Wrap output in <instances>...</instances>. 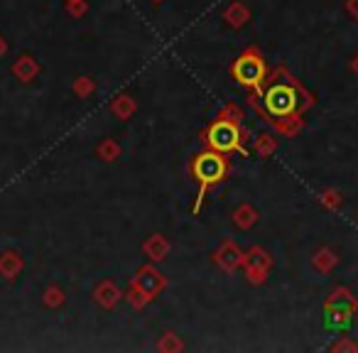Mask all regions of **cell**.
<instances>
[{
	"mask_svg": "<svg viewBox=\"0 0 358 353\" xmlns=\"http://www.w3.org/2000/svg\"><path fill=\"white\" fill-rule=\"evenodd\" d=\"M331 351H358V346L348 338H341V341L331 343Z\"/></svg>",
	"mask_w": 358,
	"mask_h": 353,
	"instance_id": "cell-23",
	"label": "cell"
},
{
	"mask_svg": "<svg viewBox=\"0 0 358 353\" xmlns=\"http://www.w3.org/2000/svg\"><path fill=\"white\" fill-rule=\"evenodd\" d=\"M234 226L236 229H241V231H248V229H253L255 224H258V211L253 209L250 204H241L238 209L234 211Z\"/></svg>",
	"mask_w": 358,
	"mask_h": 353,
	"instance_id": "cell-13",
	"label": "cell"
},
{
	"mask_svg": "<svg viewBox=\"0 0 358 353\" xmlns=\"http://www.w3.org/2000/svg\"><path fill=\"white\" fill-rule=\"evenodd\" d=\"M312 263H314V270H319V273L327 275L338 265V258H336V253H334V250L322 248V250H317V253H314Z\"/></svg>",
	"mask_w": 358,
	"mask_h": 353,
	"instance_id": "cell-14",
	"label": "cell"
},
{
	"mask_svg": "<svg viewBox=\"0 0 358 353\" xmlns=\"http://www.w3.org/2000/svg\"><path fill=\"white\" fill-rule=\"evenodd\" d=\"M130 287L138 289V292H143L145 297L152 302V299L157 297L164 287H167V278H164L155 265H143V268H138V273H135Z\"/></svg>",
	"mask_w": 358,
	"mask_h": 353,
	"instance_id": "cell-7",
	"label": "cell"
},
{
	"mask_svg": "<svg viewBox=\"0 0 358 353\" xmlns=\"http://www.w3.org/2000/svg\"><path fill=\"white\" fill-rule=\"evenodd\" d=\"M211 258H214V263L219 265L224 273H236V270L243 265V253H241V248L234 243V240H224Z\"/></svg>",
	"mask_w": 358,
	"mask_h": 353,
	"instance_id": "cell-8",
	"label": "cell"
},
{
	"mask_svg": "<svg viewBox=\"0 0 358 353\" xmlns=\"http://www.w3.org/2000/svg\"><path fill=\"white\" fill-rule=\"evenodd\" d=\"M204 138L206 147L216 150L221 154H229V152H243V133H241V125L234 123V120H226V118H216L209 128L201 133Z\"/></svg>",
	"mask_w": 358,
	"mask_h": 353,
	"instance_id": "cell-3",
	"label": "cell"
},
{
	"mask_svg": "<svg viewBox=\"0 0 358 353\" xmlns=\"http://www.w3.org/2000/svg\"><path fill=\"white\" fill-rule=\"evenodd\" d=\"M231 76H234L241 86H245V89H253V91H258V94H263L265 76H268V62H265V57L260 55L255 47H250V50H245L243 55L234 62Z\"/></svg>",
	"mask_w": 358,
	"mask_h": 353,
	"instance_id": "cell-2",
	"label": "cell"
},
{
	"mask_svg": "<svg viewBox=\"0 0 358 353\" xmlns=\"http://www.w3.org/2000/svg\"><path fill=\"white\" fill-rule=\"evenodd\" d=\"M248 20H250V10L243 6V3H231L229 8L224 10V22H229L234 30H241L243 25H248Z\"/></svg>",
	"mask_w": 358,
	"mask_h": 353,
	"instance_id": "cell-11",
	"label": "cell"
},
{
	"mask_svg": "<svg viewBox=\"0 0 358 353\" xmlns=\"http://www.w3.org/2000/svg\"><path fill=\"white\" fill-rule=\"evenodd\" d=\"M356 317H358V309H356Z\"/></svg>",
	"mask_w": 358,
	"mask_h": 353,
	"instance_id": "cell-27",
	"label": "cell"
},
{
	"mask_svg": "<svg viewBox=\"0 0 358 353\" xmlns=\"http://www.w3.org/2000/svg\"><path fill=\"white\" fill-rule=\"evenodd\" d=\"M192 177L199 182V196H196V204H194V214H199L201 204H204V196L209 189H214L216 185L226 180V174H229L231 164L226 159V154L216 152V150H204L199 152L194 159H192Z\"/></svg>",
	"mask_w": 358,
	"mask_h": 353,
	"instance_id": "cell-1",
	"label": "cell"
},
{
	"mask_svg": "<svg viewBox=\"0 0 358 353\" xmlns=\"http://www.w3.org/2000/svg\"><path fill=\"white\" fill-rule=\"evenodd\" d=\"M128 302L133 304L135 309H143L145 304H150V299L145 297L143 292H138V289H133V287H130V292H128Z\"/></svg>",
	"mask_w": 358,
	"mask_h": 353,
	"instance_id": "cell-21",
	"label": "cell"
},
{
	"mask_svg": "<svg viewBox=\"0 0 358 353\" xmlns=\"http://www.w3.org/2000/svg\"><path fill=\"white\" fill-rule=\"evenodd\" d=\"M101 154H103V157L108 159V162H113L115 154H118V145L110 143V140H108V143H106V145H101Z\"/></svg>",
	"mask_w": 358,
	"mask_h": 353,
	"instance_id": "cell-22",
	"label": "cell"
},
{
	"mask_svg": "<svg viewBox=\"0 0 358 353\" xmlns=\"http://www.w3.org/2000/svg\"><path fill=\"white\" fill-rule=\"evenodd\" d=\"M351 71H353V74L358 76V55L353 57V62H351Z\"/></svg>",
	"mask_w": 358,
	"mask_h": 353,
	"instance_id": "cell-25",
	"label": "cell"
},
{
	"mask_svg": "<svg viewBox=\"0 0 358 353\" xmlns=\"http://www.w3.org/2000/svg\"><path fill=\"white\" fill-rule=\"evenodd\" d=\"M152 3H162V0H152Z\"/></svg>",
	"mask_w": 358,
	"mask_h": 353,
	"instance_id": "cell-26",
	"label": "cell"
},
{
	"mask_svg": "<svg viewBox=\"0 0 358 353\" xmlns=\"http://www.w3.org/2000/svg\"><path fill=\"white\" fill-rule=\"evenodd\" d=\"M143 253L148 255V258L152 260V263H159V260L167 258V253H169V240L164 238L162 233H152L143 243Z\"/></svg>",
	"mask_w": 358,
	"mask_h": 353,
	"instance_id": "cell-10",
	"label": "cell"
},
{
	"mask_svg": "<svg viewBox=\"0 0 358 353\" xmlns=\"http://www.w3.org/2000/svg\"><path fill=\"white\" fill-rule=\"evenodd\" d=\"M265 84H297V79H294L292 74H289L287 66H275L273 71L268 69V76H265ZM265 89V86H263Z\"/></svg>",
	"mask_w": 358,
	"mask_h": 353,
	"instance_id": "cell-15",
	"label": "cell"
},
{
	"mask_svg": "<svg viewBox=\"0 0 358 353\" xmlns=\"http://www.w3.org/2000/svg\"><path fill=\"white\" fill-rule=\"evenodd\" d=\"M278 150V140L273 138V135H268V133H260L258 138H255V152L260 154V157H270V154Z\"/></svg>",
	"mask_w": 358,
	"mask_h": 353,
	"instance_id": "cell-16",
	"label": "cell"
},
{
	"mask_svg": "<svg viewBox=\"0 0 358 353\" xmlns=\"http://www.w3.org/2000/svg\"><path fill=\"white\" fill-rule=\"evenodd\" d=\"M346 10L351 13L353 20H358V0H346Z\"/></svg>",
	"mask_w": 358,
	"mask_h": 353,
	"instance_id": "cell-24",
	"label": "cell"
},
{
	"mask_svg": "<svg viewBox=\"0 0 358 353\" xmlns=\"http://www.w3.org/2000/svg\"><path fill=\"white\" fill-rule=\"evenodd\" d=\"M319 201H322V204L327 206V209H334V211H336V209H341V204H343V196L338 194V192L329 189V192H324V194H322V199H319Z\"/></svg>",
	"mask_w": 358,
	"mask_h": 353,
	"instance_id": "cell-19",
	"label": "cell"
},
{
	"mask_svg": "<svg viewBox=\"0 0 358 353\" xmlns=\"http://www.w3.org/2000/svg\"><path fill=\"white\" fill-rule=\"evenodd\" d=\"M278 133H282L285 138H294L299 130L304 128V120H302V110H294L289 115H282V118H270L268 120Z\"/></svg>",
	"mask_w": 358,
	"mask_h": 353,
	"instance_id": "cell-9",
	"label": "cell"
},
{
	"mask_svg": "<svg viewBox=\"0 0 358 353\" xmlns=\"http://www.w3.org/2000/svg\"><path fill=\"white\" fill-rule=\"evenodd\" d=\"M219 118H226V120H234V123H238V125H241V120H243V113H241V110H238V108H236V106H234V103H231V106H226V108H224V110H221V113H219Z\"/></svg>",
	"mask_w": 358,
	"mask_h": 353,
	"instance_id": "cell-20",
	"label": "cell"
},
{
	"mask_svg": "<svg viewBox=\"0 0 358 353\" xmlns=\"http://www.w3.org/2000/svg\"><path fill=\"white\" fill-rule=\"evenodd\" d=\"M297 84H265L263 96V106L268 118H282V115H289L294 110H299V94H297Z\"/></svg>",
	"mask_w": 358,
	"mask_h": 353,
	"instance_id": "cell-4",
	"label": "cell"
},
{
	"mask_svg": "<svg viewBox=\"0 0 358 353\" xmlns=\"http://www.w3.org/2000/svg\"><path fill=\"white\" fill-rule=\"evenodd\" d=\"M358 309V299L346 287H336L324 302V317L329 329H346L353 322Z\"/></svg>",
	"mask_w": 358,
	"mask_h": 353,
	"instance_id": "cell-5",
	"label": "cell"
},
{
	"mask_svg": "<svg viewBox=\"0 0 358 353\" xmlns=\"http://www.w3.org/2000/svg\"><path fill=\"white\" fill-rule=\"evenodd\" d=\"M157 348H159V351H182V348H185V343L179 341L177 333L169 331V333H164V336L159 338Z\"/></svg>",
	"mask_w": 358,
	"mask_h": 353,
	"instance_id": "cell-18",
	"label": "cell"
},
{
	"mask_svg": "<svg viewBox=\"0 0 358 353\" xmlns=\"http://www.w3.org/2000/svg\"><path fill=\"white\" fill-rule=\"evenodd\" d=\"M94 297H96V302H99L101 307L113 309L115 304H118V299H120V289L115 287L113 282H101L99 287H96Z\"/></svg>",
	"mask_w": 358,
	"mask_h": 353,
	"instance_id": "cell-12",
	"label": "cell"
},
{
	"mask_svg": "<svg viewBox=\"0 0 358 353\" xmlns=\"http://www.w3.org/2000/svg\"><path fill=\"white\" fill-rule=\"evenodd\" d=\"M113 113L118 115V118L128 120L130 115L135 113V101L130 99V96H118V99L113 101Z\"/></svg>",
	"mask_w": 358,
	"mask_h": 353,
	"instance_id": "cell-17",
	"label": "cell"
},
{
	"mask_svg": "<svg viewBox=\"0 0 358 353\" xmlns=\"http://www.w3.org/2000/svg\"><path fill=\"white\" fill-rule=\"evenodd\" d=\"M273 268V258H270L268 250H263L260 245H253L248 253H243V270H245V280L250 284H263L270 275Z\"/></svg>",
	"mask_w": 358,
	"mask_h": 353,
	"instance_id": "cell-6",
	"label": "cell"
}]
</instances>
